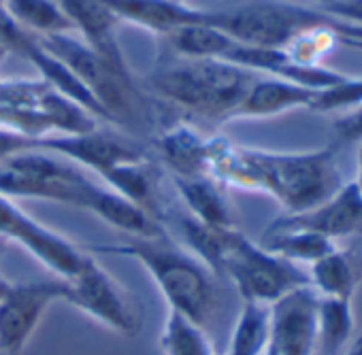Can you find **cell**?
Masks as SVG:
<instances>
[{"instance_id":"obj_1","label":"cell","mask_w":362,"mask_h":355,"mask_svg":"<svg viewBox=\"0 0 362 355\" xmlns=\"http://www.w3.org/2000/svg\"><path fill=\"white\" fill-rule=\"evenodd\" d=\"M209 174L220 186L271 196L286 213L309 211L341 190L343 172L332 147L264 151L209 138Z\"/></svg>"},{"instance_id":"obj_2","label":"cell","mask_w":362,"mask_h":355,"mask_svg":"<svg viewBox=\"0 0 362 355\" xmlns=\"http://www.w3.org/2000/svg\"><path fill=\"white\" fill-rule=\"evenodd\" d=\"M0 194L83 209L132 239L162 234V224L109 188L96 186L73 162L47 151H26L0 164Z\"/></svg>"},{"instance_id":"obj_3","label":"cell","mask_w":362,"mask_h":355,"mask_svg":"<svg viewBox=\"0 0 362 355\" xmlns=\"http://www.w3.org/2000/svg\"><path fill=\"white\" fill-rule=\"evenodd\" d=\"M94 251H107L136 260L158 291L168 311H177L205 327L214 317L218 291L214 272L188 249L175 245L166 232L145 239H132L124 245H103Z\"/></svg>"},{"instance_id":"obj_4","label":"cell","mask_w":362,"mask_h":355,"mask_svg":"<svg viewBox=\"0 0 362 355\" xmlns=\"http://www.w3.org/2000/svg\"><path fill=\"white\" fill-rule=\"evenodd\" d=\"M256 79H260L258 73L224 60L179 58L156 71L149 77V88L192 115L220 121L237 117Z\"/></svg>"},{"instance_id":"obj_5","label":"cell","mask_w":362,"mask_h":355,"mask_svg":"<svg viewBox=\"0 0 362 355\" xmlns=\"http://www.w3.org/2000/svg\"><path fill=\"white\" fill-rule=\"evenodd\" d=\"M211 272L230 279L243 302L273 304L288 291L309 285L307 270L256 245L237 228L220 230Z\"/></svg>"},{"instance_id":"obj_6","label":"cell","mask_w":362,"mask_h":355,"mask_svg":"<svg viewBox=\"0 0 362 355\" xmlns=\"http://www.w3.org/2000/svg\"><path fill=\"white\" fill-rule=\"evenodd\" d=\"M0 126L30 138L83 134L96 130V117L39 79H0Z\"/></svg>"},{"instance_id":"obj_7","label":"cell","mask_w":362,"mask_h":355,"mask_svg":"<svg viewBox=\"0 0 362 355\" xmlns=\"http://www.w3.org/2000/svg\"><path fill=\"white\" fill-rule=\"evenodd\" d=\"M330 16L307 7L281 3V0H254V3L207 11L205 24L218 28L233 41L247 47L286 49L300 35L328 26Z\"/></svg>"},{"instance_id":"obj_8","label":"cell","mask_w":362,"mask_h":355,"mask_svg":"<svg viewBox=\"0 0 362 355\" xmlns=\"http://www.w3.org/2000/svg\"><path fill=\"white\" fill-rule=\"evenodd\" d=\"M62 302H69L103 327L128 338L141 332V302L122 283H117L92 255L86 253L81 268L69 281H62Z\"/></svg>"},{"instance_id":"obj_9","label":"cell","mask_w":362,"mask_h":355,"mask_svg":"<svg viewBox=\"0 0 362 355\" xmlns=\"http://www.w3.org/2000/svg\"><path fill=\"white\" fill-rule=\"evenodd\" d=\"M35 39L45 52L58 58L92 92V96L100 102V107L109 113L113 121L130 111V77H124L115 68H111L83 41L71 35H52Z\"/></svg>"},{"instance_id":"obj_10","label":"cell","mask_w":362,"mask_h":355,"mask_svg":"<svg viewBox=\"0 0 362 355\" xmlns=\"http://www.w3.org/2000/svg\"><path fill=\"white\" fill-rule=\"evenodd\" d=\"M0 239L22 245L35 260L60 277V281H69L86 260V251L26 215L3 194H0Z\"/></svg>"},{"instance_id":"obj_11","label":"cell","mask_w":362,"mask_h":355,"mask_svg":"<svg viewBox=\"0 0 362 355\" xmlns=\"http://www.w3.org/2000/svg\"><path fill=\"white\" fill-rule=\"evenodd\" d=\"M37 151L60 155L77 164L79 168H88L100 174L103 179L124 164H132L149 157L139 143L122 134L100 132L98 128L83 134H54V136L37 138Z\"/></svg>"},{"instance_id":"obj_12","label":"cell","mask_w":362,"mask_h":355,"mask_svg":"<svg viewBox=\"0 0 362 355\" xmlns=\"http://www.w3.org/2000/svg\"><path fill=\"white\" fill-rule=\"evenodd\" d=\"M62 281L13 283L0 302V353L20 355L30 342L47 308L62 300Z\"/></svg>"},{"instance_id":"obj_13","label":"cell","mask_w":362,"mask_h":355,"mask_svg":"<svg viewBox=\"0 0 362 355\" xmlns=\"http://www.w3.org/2000/svg\"><path fill=\"white\" fill-rule=\"evenodd\" d=\"M320 296L311 285L298 287L269 304L271 342L277 355H313L317 347Z\"/></svg>"},{"instance_id":"obj_14","label":"cell","mask_w":362,"mask_h":355,"mask_svg":"<svg viewBox=\"0 0 362 355\" xmlns=\"http://www.w3.org/2000/svg\"><path fill=\"white\" fill-rule=\"evenodd\" d=\"M271 230H309L322 234L330 241L358 234L362 230V196L354 181L343 183L337 194H332L322 205L303 211L286 213L277 217Z\"/></svg>"},{"instance_id":"obj_15","label":"cell","mask_w":362,"mask_h":355,"mask_svg":"<svg viewBox=\"0 0 362 355\" xmlns=\"http://www.w3.org/2000/svg\"><path fill=\"white\" fill-rule=\"evenodd\" d=\"M56 3L71 20L73 30L81 32L83 43L88 47L96 52L119 75L130 77L115 35L119 22L109 11V7L100 3V0H56Z\"/></svg>"},{"instance_id":"obj_16","label":"cell","mask_w":362,"mask_h":355,"mask_svg":"<svg viewBox=\"0 0 362 355\" xmlns=\"http://www.w3.org/2000/svg\"><path fill=\"white\" fill-rule=\"evenodd\" d=\"M117 22H128L149 32L173 35L179 28L203 24L207 11L190 7L181 0H100Z\"/></svg>"},{"instance_id":"obj_17","label":"cell","mask_w":362,"mask_h":355,"mask_svg":"<svg viewBox=\"0 0 362 355\" xmlns=\"http://www.w3.org/2000/svg\"><path fill=\"white\" fill-rule=\"evenodd\" d=\"M315 96L317 90L286 79H277V77L256 79L245 100L241 102L237 117H273L294 109H311Z\"/></svg>"},{"instance_id":"obj_18","label":"cell","mask_w":362,"mask_h":355,"mask_svg":"<svg viewBox=\"0 0 362 355\" xmlns=\"http://www.w3.org/2000/svg\"><path fill=\"white\" fill-rule=\"evenodd\" d=\"M175 190L179 198L188 207V215L197 222L211 228H237L233 209L224 196V186H220L214 176H173Z\"/></svg>"},{"instance_id":"obj_19","label":"cell","mask_w":362,"mask_h":355,"mask_svg":"<svg viewBox=\"0 0 362 355\" xmlns=\"http://www.w3.org/2000/svg\"><path fill=\"white\" fill-rule=\"evenodd\" d=\"M158 147L173 176L209 174V138L192 126L177 124L168 128L158 138Z\"/></svg>"},{"instance_id":"obj_20","label":"cell","mask_w":362,"mask_h":355,"mask_svg":"<svg viewBox=\"0 0 362 355\" xmlns=\"http://www.w3.org/2000/svg\"><path fill=\"white\" fill-rule=\"evenodd\" d=\"M307 275H309V285L320 298L351 300L360 281V270L356 266V260L341 249H332L328 255L313 262Z\"/></svg>"},{"instance_id":"obj_21","label":"cell","mask_w":362,"mask_h":355,"mask_svg":"<svg viewBox=\"0 0 362 355\" xmlns=\"http://www.w3.org/2000/svg\"><path fill=\"white\" fill-rule=\"evenodd\" d=\"M264 249H269L271 253L294 262V264H313L320 258L328 255L332 249H337V243L309 232V230H271L267 228L262 234V243Z\"/></svg>"},{"instance_id":"obj_22","label":"cell","mask_w":362,"mask_h":355,"mask_svg":"<svg viewBox=\"0 0 362 355\" xmlns=\"http://www.w3.org/2000/svg\"><path fill=\"white\" fill-rule=\"evenodd\" d=\"M7 13L33 37L71 35L73 24L56 0H5Z\"/></svg>"},{"instance_id":"obj_23","label":"cell","mask_w":362,"mask_h":355,"mask_svg":"<svg viewBox=\"0 0 362 355\" xmlns=\"http://www.w3.org/2000/svg\"><path fill=\"white\" fill-rule=\"evenodd\" d=\"M271 342L269 304L243 302L224 355H264Z\"/></svg>"},{"instance_id":"obj_24","label":"cell","mask_w":362,"mask_h":355,"mask_svg":"<svg viewBox=\"0 0 362 355\" xmlns=\"http://www.w3.org/2000/svg\"><path fill=\"white\" fill-rule=\"evenodd\" d=\"M166 39L179 58H192V60H203V58L226 60V56L239 45L237 41H233L230 37H226L224 32H220L218 28L205 22L179 28Z\"/></svg>"},{"instance_id":"obj_25","label":"cell","mask_w":362,"mask_h":355,"mask_svg":"<svg viewBox=\"0 0 362 355\" xmlns=\"http://www.w3.org/2000/svg\"><path fill=\"white\" fill-rule=\"evenodd\" d=\"M160 349L164 355H218L205 327L177 311L166 313Z\"/></svg>"},{"instance_id":"obj_26","label":"cell","mask_w":362,"mask_h":355,"mask_svg":"<svg viewBox=\"0 0 362 355\" xmlns=\"http://www.w3.org/2000/svg\"><path fill=\"white\" fill-rule=\"evenodd\" d=\"M354 332L351 300L343 298H320L317 304V344L324 355L341 351Z\"/></svg>"},{"instance_id":"obj_27","label":"cell","mask_w":362,"mask_h":355,"mask_svg":"<svg viewBox=\"0 0 362 355\" xmlns=\"http://www.w3.org/2000/svg\"><path fill=\"white\" fill-rule=\"evenodd\" d=\"M362 104V77L345 75L343 81L317 90V96L311 104V111L332 113V111H354Z\"/></svg>"},{"instance_id":"obj_28","label":"cell","mask_w":362,"mask_h":355,"mask_svg":"<svg viewBox=\"0 0 362 355\" xmlns=\"http://www.w3.org/2000/svg\"><path fill=\"white\" fill-rule=\"evenodd\" d=\"M26 151H37V138H30L22 132L0 126V164Z\"/></svg>"},{"instance_id":"obj_29","label":"cell","mask_w":362,"mask_h":355,"mask_svg":"<svg viewBox=\"0 0 362 355\" xmlns=\"http://www.w3.org/2000/svg\"><path fill=\"white\" fill-rule=\"evenodd\" d=\"M334 132L339 134V138L343 140H358L362 143V104L354 111L343 113L334 124H332Z\"/></svg>"},{"instance_id":"obj_30","label":"cell","mask_w":362,"mask_h":355,"mask_svg":"<svg viewBox=\"0 0 362 355\" xmlns=\"http://www.w3.org/2000/svg\"><path fill=\"white\" fill-rule=\"evenodd\" d=\"M356 164H358V170H356V188H358V192H360V196H362V143H360V147H358V155H356Z\"/></svg>"},{"instance_id":"obj_31","label":"cell","mask_w":362,"mask_h":355,"mask_svg":"<svg viewBox=\"0 0 362 355\" xmlns=\"http://www.w3.org/2000/svg\"><path fill=\"white\" fill-rule=\"evenodd\" d=\"M11 285H13L11 281H7V279H5L3 275H0V302H3V300H5V296L9 294Z\"/></svg>"},{"instance_id":"obj_32","label":"cell","mask_w":362,"mask_h":355,"mask_svg":"<svg viewBox=\"0 0 362 355\" xmlns=\"http://www.w3.org/2000/svg\"><path fill=\"white\" fill-rule=\"evenodd\" d=\"M347 353H349V355H362V334L358 336V340L351 344V349H349Z\"/></svg>"},{"instance_id":"obj_33","label":"cell","mask_w":362,"mask_h":355,"mask_svg":"<svg viewBox=\"0 0 362 355\" xmlns=\"http://www.w3.org/2000/svg\"><path fill=\"white\" fill-rule=\"evenodd\" d=\"M7 56H9V52H7V49H5L3 45H0V62H3V60H5Z\"/></svg>"},{"instance_id":"obj_34","label":"cell","mask_w":362,"mask_h":355,"mask_svg":"<svg viewBox=\"0 0 362 355\" xmlns=\"http://www.w3.org/2000/svg\"><path fill=\"white\" fill-rule=\"evenodd\" d=\"M345 45H351V47H360L362 49V43H358V41H343Z\"/></svg>"},{"instance_id":"obj_35","label":"cell","mask_w":362,"mask_h":355,"mask_svg":"<svg viewBox=\"0 0 362 355\" xmlns=\"http://www.w3.org/2000/svg\"><path fill=\"white\" fill-rule=\"evenodd\" d=\"M317 3H320L322 7H328L330 3H334V0H317Z\"/></svg>"},{"instance_id":"obj_36","label":"cell","mask_w":362,"mask_h":355,"mask_svg":"<svg viewBox=\"0 0 362 355\" xmlns=\"http://www.w3.org/2000/svg\"><path fill=\"white\" fill-rule=\"evenodd\" d=\"M264 355H277V353H275V351H273L271 347H267V351H264Z\"/></svg>"},{"instance_id":"obj_37","label":"cell","mask_w":362,"mask_h":355,"mask_svg":"<svg viewBox=\"0 0 362 355\" xmlns=\"http://www.w3.org/2000/svg\"><path fill=\"white\" fill-rule=\"evenodd\" d=\"M5 245H7V241H3V239H0V253H3V249H5Z\"/></svg>"},{"instance_id":"obj_38","label":"cell","mask_w":362,"mask_h":355,"mask_svg":"<svg viewBox=\"0 0 362 355\" xmlns=\"http://www.w3.org/2000/svg\"><path fill=\"white\" fill-rule=\"evenodd\" d=\"M0 7H5V0H0Z\"/></svg>"},{"instance_id":"obj_39","label":"cell","mask_w":362,"mask_h":355,"mask_svg":"<svg viewBox=\"0 0 362 355\" xmlns=\"http://www.w3.org/2000/svg\"><path fill=\"white\" fill-rule=\"evenodd\" d=\"M0 355H3V353H0Z\"/></svg>"}]
</instances>
